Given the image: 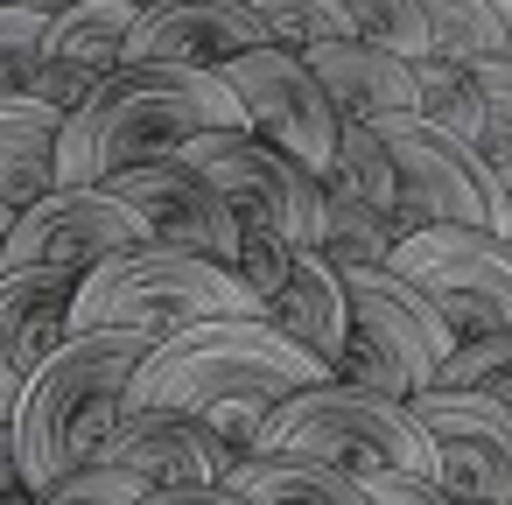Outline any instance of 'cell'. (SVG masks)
<instances>
[{
    "instance_id": "34",
    "label": "cell",
    "mask_w": 512,
    "mask_h": 505,
    "mask_svg": "<svg viewBox=\"0 0 512 505\" xmlns=\"http://www.w3.org/2000/svg\"><path fill=\"white\" fill-rule=\"evenodd\" d=\"M134 505H246V498H232L225 484H183V491H141Z\"/></svg>"
},
{
    "instance_id": "6",
    "label": "cell",
    "mask_w": 512,
    "mask_h": 505,
    "mask_svg": "<svg viewBox=\"0 0 512 505\" xmlns=\"http://www.w3.org/2000/svg\"><path fill=\"white\" fill-rule=\"evenodd\" d=\"M344 309L351 316H344V351H337L330 379H344L372 400L407 407L414 393L435 386L442 358L456 351L435 302L393 267H351L344 274Z\"/></svg>"
},
{
    "instance_id": "12",
    "label": "cell",
    "mask_w": 512,
    "mask_h": 505,
    "mask_svg": "<svg viewBox=\"0 0 512 505\" xmlns=\"http://www.w3.org/2000/svg\"><path fill=\"white\" fill-rule=\"evenodd\" d=\"M407 414L421 421L435 449V491L449 505H512V414L505 407L428 386L407 400Z\"/></svg>"
},
{
    "instance_id": "37",
    "label": "cell",
    "mask_w": 512,
    "mask_h": 505,
    "mask_svg": "<svg viewBox=\"0 0 512 505\" xmlns=\"http://www.w3.org/2000/svg\"><path fill=\"white\" fill-rule=\"evenodd\" d=\"M0 470H15V428H8V414H0Z\"/></svg>"
},
{
    "instance_id": "24",
    "label": "cell",
    "mask_w": 512,
    "mask_h": 505,
    "mask_svg": "<svg viewBox=\"0 0 512 505\" xmlns=\"http://www.w3.org/2000/svg\"><path fill=\"white\" fill-rule=\"evenodd\" d=\"M323 190H344L372 211H386L400 225V190H393V162H386V141L365 127V120H337V148H330V169H323Z\"/></svg>"
},
{
    "instance_id": "33",
    "label": "cell",
    "mask_w": 512,
    "mask_h": 505,
    "mask_svg": "<svg viewBox=\"0 0 512 505\" xmlns=\"http://www.w3.org/2000/svg\"><path fill=\"white\" fill-rule=\"evenodd\" d=\"M358 491H365V505H449V498H442L428 477H414V470H365Z\"/></svg>"
},
{
    "instance_id": "23",
    "label": "cell",
    "mask_w": 512,
    "mask_h": 505,
    "mask_svg": "<svg viewBox=\"0 0 512 505\" xmlns=\"http://www.w3.org/2000/svg\"><path fill=\"white\" fill-rule=\"evenodd\" d=\"M407 71H414V113H421L435 134L463 141L470 155H484V106H477L470 71H463V64H442V57H421V64H407Z\"/></svg>"
},
{
    "instance_id": "39",
    "label": "cell",
    "mask_w": 512,
    "mask_h": 505,
    "mask_svg": "<svg viewBox=\"0 0 512 505\" xmlns=\"http://www.w3.org/2000/svg\"><path fill=\"white\" fill-rule=\"evenodd\" d=\"M120 8H134V15H155V8H176V0H120Z\"/></svg>"
},
{
    "instance_id": "2",
    "label": "cell",
    "mask_w": 512,
    "mask_h": 505,
    "mask_svg": "<svg viewBox=\"0 0 512 505\" xmlns=\"http://www.w3.org/2000/svg\"><path fill=\"white\" fill-rule=\"evenodd\" d=\"M148 344L155 337H141V330H71L36 365V379L22 386V400L8 414L15 470L29 491H43L99 456V442L127 414V379L148 358Z\"/></svg>"
},
{
    "instance_id": "1",
    "label": "cell",
    "mask_w": 512,
    "mask_h": 505,
    "mask_svg": "<svg viewBox=\"0 0 512 505\" xmlns=\"http://www.w3.org/2000/svg\"><path fill=\"white\" fill-rule=\"evenodd\" d=\"M239 127L232 92L218 71H183V64H120L113 78L92 85L78 113H64L57 134V190H92L134 162H169L183 141Z\"/></svg>"
},
{
    "instance_id": "28",
    "label": "cell",
    "mask_w": 512,
    "mask_h": 505,
    "mask_svg": "<svg viewBox=\"0 0 512 505\" xmlns=\"http://www.w3.org/2000/svg\"><path fill=\"white\" fill-rule=\"evenodd\" d=\"M246 8H253L260 36H267V50H288V57H302V50L344 36L337 0H246Z\"/></svg>"
},
{
    "instance_id": "5",
    "label": "cell",
    "mask_w": 512,
    "mask_h": 505,
    "mask_svg": "<svg viewBox=\"0 0 512 505\" xmlns=\"http://www.w3.org/2000/svg\"><path fill=\"white\" fill-rule=\"evenodd\" d=\"M260 456H302V463H330L344 477H365V470H414L435 484V449L421 435V421L393 400H372L344 379H323V386H302V393H281L267 414H260Z\"/></svg>"
},
{
    "instance_id": "19",
    "label": "cell",
    "mask_w": 512,
    "mask_h": 505,
    "mask_svg": "<svg viewBox=\"0 0 512 505\" xmlns=\"http://www.w3.org/2000/svg\"><path fill=\"white\" fill-rule=\"evenodd\" d=\"M57 134H64V113H50L43 99L15 92L0 99V204H36L57 190Z\"/></svg>"
},
{
    "instance_id": "18",
    "label": "cell",
    "mask_w": 512,
    "mask_h": 505,
    "mask_svg": "<svg viewBox=\"0 0 512 505\" xmlns=\"http://www.w3.org/2000/svg\"><path fill=\"white\" fill-rule=\"evenodd\" d=\"M260 316L288 337V344H302L316 365H337V351H344V274L330 267V260H316L309 246H295L288 253V274L274 281V295L260 302Z\"/></svg>"
},
{
    "instance_id": "9",
    "label": "cell",
    "mask_w": 512,
    "mask_h": 505,
    "mask_svg": "<svg viewBox=\"0 0 512 505\" xmlns=\"http://www.w3.org/2000/svg\"><path fill=\"white\" fill-rule=\"evenodd\" d=\"M169 162L197 169L239 225H267L274 239L288 246H316V204H323V183L309 169H295L288 155H274L267 141H253L246 127H218V134H197L183 141Z\"/></svg>"
},
{
    "instance_id": "31",
    "label": "cell",
    "mask_w": 512,
    "mask_h": 505,
    "mask_svg": "<svg viewBox=\"0 0 512 505\" xmlns=\"http://www.w3.org/2000/svg\"><path fill=\"white\" fill-rule=\"evenodd\" d=\"M134 498H141V484L127 470H113V463H85V470H71V477L36 491V505H134Z\"/></svg>"
},
{
    "instance_id": "30",
    "label": "cell",
    "mask_w": 512,
    "mask_h": 505,
    "mask_svg": "<svg viewBox=\"0 0 512 505\" xmlns=\"http://www.w3.org/2000/svg\"><path fill=\"white\" fill-rule=\"evenodd\" d=\"M470 85H477V106H484V162L498 169V162H512V57L477 64Z\"/></svg>"
},
{
    "instance_id": "10",
    "label": "cell",
    "mask_w": 512,
    "mask_h": 505,
    "mask_svg": "<svg viewBox=\"0 0 512 505\" xmlns=\"http://www.w3.org/2000/svg\"><path fill=\"white\" fill-rule=\"evenodd\" d=\"M218 85L232 92L239 127L253 141H267L274 155H288L295 169H309L323 183L330 148H337V113H330L323 85L302 71V57H288V50H246V57H232L218 71Z\"/></svg>"
},
{
    "instance_id": "32",
    "label": "cell",
    "mask_w": 512,
    "mask_h": 505,
    "mask_svg": "<svg viewBox=\"0 0 512 505\" xmlns=\"http://www.w3.org/2000/svg\"><path fill=\"white\" fill-rule=\"evenodd\" d=\"M260 414H267V400H218V407H204V428H211L232 456H253V442H260Z\"/></svg>"
},
{
    "instance_id": "26",
    "label": "cell",
    "mask_w": 512,
    "mask_h": 505,
    "mask_svg": "<svg viewBox=\"0 0 512 505\" xmlns=\"http://www.w3.org/2000/svg\"><path fill=\"white\" fill-rule=\"evenodd\" d=\"M344 15V36L351 43H372L400 64H421L428 57V22H421V0H337Z\"/></svg>"
},
{
    "instance_id": "25",
    "label": "cell",
    "mask_w": 512,
    "mask_h": 505,
    "mask_svg": "<svg viewBox=\"0 0 512 505\" xmlns=\"http://www.w3.org/2000/svg\"><path fill=\"white\" fill-rule=\"evenodd\" d=\"M421 22H428V57L442 64H498L505 57V29L491 15V0H421Z\"/></svg>"
},
{
    "instance_id": "13",
    "label": "cell",
    "mask_w": 512,
    "mask_h": 505,
    "mask_svg": "<svg viewBox=\"0 0 512 505\" xmlns=\"http://www.w3.org/2000/svg\"><path fill=\"white\" fill-rule=\"evenodd\" d=\"M99 190H113V197L141 218L148 246H176V253H197V260L232 267V253H239V218H232V204H225L197 169H183V162H134V169L106 176Z\"/></svg>"
},
{
    "instance_id": "29",
    "label": "cell",
    "mask_w": 512,
    "mask_h": 505,
    "mask_svg": "<svg viewBox=\"0 0 512 505\" xmlns=\"http://www.w3.org/2000/svg\"><path fill=\"white\" fill-rule=\"evenodd\" d=\"M36 71H43V22L0 0V99L29 92Z\"/></svg>"
},
{
    "instance_id": "38",
    "label": "cell",
    "mask_w": 512,
    "mask_h": 505,
    "mask_svg": "<svg viewBox=\"0 0 512 505\" xmlns=\"http://www.w3.org/2000/svg\"><path fill=\"white\" fill-rule=\"evenodd\" d=\"M491 15H498V29H505V57H512V0H491Z\"/></svg>"
},
{
    "instance_id": "27",
    "label": "cell",
    "mask_w": 512,
    "mask_h": 505,
    "mask_svg": "<svg viewBox=\"0 0 512 505\" xmlns=\"http://www.w3.org/2000/svg\"><path fill=\"white\" fill-rule=\"evenodd\" d=\"M435 386H449V393H477V400H491V407L512 414V330L463 337V344L442 358Z\"/></svg>"
},
{
    "instance_id": "35",
    "label": "cell",
    "mask_w": 512,
    "mask_h": 505,
    "mask_svg": "<svg viewBox=\"0 0 512 505\" xmlns=\"http://www.w3.org/2000/svg\"><path fill=\"white\" fill-rule=\"evenodd\" d=\"M491 176H498V239L512 246V162H498Z\"/></svg>"
},
{
    "instance_id": "41",
    "label": "cell",
    "mask_w": 512,
    "mask_h": 505,
    "mask_svg": "<svg viewBox=\"0 0 512 505\" xmlns=\"http://www.w3.org/2000/svg\"><path fill=\"white\" fill-rule=\"evenodd\" d=\"M8 225H15V204H0V246H8Z\"/></svg>"
},
{
    "instance_id": "8",
    "label": "cell",
    "mask_w": 512,
    "mask_h": 505,
    "mask_svg": "<svg viewBox=\"0 0 512 505\" xmlns=\"http://www.w3.org/2000/svg\"><path fill=\"white\" fill-rule=\"evenodd\" d=\"M365 127L386 141L393 190H400V232H414V225L498 232V176H491L484 155L435 134L421 113H386V120H365Z\"/></svg>"
},
{
    "instance_id": "3",
    "label": "cell",
    "mask_w": 512,
    "mask_h": 505,
    "mask_svg": "<svg viewBox=\"0 0 512 505\" xmlns=\"http://www.w3.org/2000/svg\"><path fill=\"white\" fill-rule=\"evenodd\" d=\"M330 365H316L302 344H288L267 316H218L190 323L148 344V358L127 379V414H204L218 400H281L302 386H323Z\"/></svg>"
},
{
    "instance_id": "11",
    "label": "cell",
    "mask_w": 512,
    "mask_h": 505,
    "mask_svg": "<svg viewBox=\"0 0 512 505\" xmlns=\"http://www.w3.org/2000/svg\"><path fill=\"white\" fill-rule=\"evenodd\" d=\"M148 246L141 218L113 197V190H50L36 204L15 211L8 246H0V274H22V267H57V274H92L113 253Z\"/></svg>"
},
{
    "instance_id": "20",
    "label": "cell",
    "mask_w": 512,
    "mask_h": 505,
    "mask_svg": "<svg viewBox=\"0 0 512 505\" xmlns=\"http://www.w3.org/2000/svg\"><path fill=\"white\" fill-rule=\"evenodd\" d=\"M127 36H134V8H120V0H71L57 22H43V64L113 78L127 64Z\"/></svg>"
},
{
    "instance_id": "15",
    "label": "cell",
    "mask_w": 512,
    "mask_h": 505,
    "mask_svg": "<svg viewBox=\"0 0 512 505\" xmlns=\"http://www.w3.org/2000/svg\"><path fill=\"white\" fill-rule=\"evenodd\" d=\"M246 50H267L246 0H176V8L134 15L127 36V64H183V71H225Z\"/></svg>"
},
{
    "instance_id": "36",
    "label": "cell",
    "mask_w": 512,
    "mask_h": 505,
    "mask_svg": "<svg viewBox=\"0 0 512 505\" xmlns=\"http://www.w3.org/2000/svg\"><path fill=\"white\" fill-rule=\"evenodd\" d=\"M8 8H22V15H36V22H57L71 0H8Z\"/></svg>"
},
{
    "instance_id": "16",
    "label": "cell",
    "mask_w": 512,
    "mask_h": 505,
    "mask_svg": "<svg viewBox=\"0 0 512 505\" xmlns=\"http://www.w3.org/2000/svg\"><path fill=\"white\" fill-rule=\"evenodd\" d=\"M71 295H78V274H57V267L0 274V414H15L36 365L71 337Z\"/></svg>"
},
{
    "instance_id": "4",
    "label": "cell",
    "mask_w": 512,
    "mask_h": 505,
    "mask_svg": "<svg viewBox=\"0 0 512 505\" xmlns=\"http://www.w3.org/2000/svg\"><path fill=\"white\" fill-rule=\"evenodd\" d=\"M218 316H260L253 295L232 281V267L176 253V246H134L99 260L92 274H78L71 295V330H141V337H169L190 323H218Z\"/></svg>"
},
{
    "instance_id": "17",
    "label": "cell",
    "mask_w": 512,
    "mask_h": 505,
    "mask_svg": "<svg viewBox=\"0 0 512 505\" xmlns=\"http://www.w3.org/2000/svg\"><path fill=\"white\" fill-rule=\"evenodd\" d=\"M302 71L323 85V99H330V113H337V120H386V113H414V71H407L400 57L372 50V43H351V36L316 43V50H302Z\"/></svg>"
},
{
    "instance_id": "14",
    "label": "cell",
    "mask_w": 512,
    "mask_h": 505,
    "mask_svg": "<svg viewBox=\"0 0 512 505\" xmlns=\"http://www.w3.org/2000/svg\"><path fill=\"white\" fill-rule=\"evenodd\" d=\"M92 463L127 470L141 491H183V484H225L239 456L204 428V414H120Z\"/></svg>"
},
{
    "instance_id": "21",
    "label": "cell",
    "mask_w": 512,
    "mask_h": 505,
    "mask_svg": "<svg viewBox=\"0 0 512 505\" xmlns=\"http://www.w3.org/2000/svg\"><path fill=\"white\" fill-rule=\"evenodd\" d=\"M225 491L246 505H365L358 477L330 463H302V456H260V449L225 470Z\"/></svg>"
},
{
    "instance_id": "40",
    "label": "cell",
    "mask_w": 512,
    "mask_h": 505,
    "mask_svg": "<svg viewBox=\"0 0 512 505\" xmlns=\"http://www.w3.org/2000/svg\"><path fill=\"white\" fill-rule=\"evenodd\" d=\"M0 505H36V491H29V484H15V491L0 498Z\"/></svg>"
},
{
    "instance_id": "22",
    "label": "cell",
    "mask_w": 512,
    "mask_h": 505,
    "mask_svg": "<svg viewBox=\"0 0 512 505\" xmlns=\"http://www.w3.org/2000/svg\"><path fill=\"white\" fill-rule=\"evenodd\" d=\"M393 246H400V225L386 211H372V204H358L344 190H323V204H316V246H309L316 260H330L337 274H351V267H386Z\"/></svg>"
},
{
    "instance_id": "7",
    "label": "cell",
    "mask_w": 512,
    "mask_h": 505,
    "mask_svg": "<svg viewBox=\"0 0 512 505\" xmlns=\"http://www.w3.org/2000/svg\"><path fill=\"white\" fill-rule=\"evenodd\" d=\"M393 274H407L435 316L449 323V337H484V330H512V246L498 232H470V225H414L400 232Z\"/></svg>"
}]
</instances>
